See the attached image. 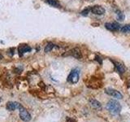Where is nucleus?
<instances>
[{
	"mask_svg": "<svg viewBox=\"0 0 130 122\" xmlns=\"http://www.w3.org/2000/svg\"><path fill=\"white\" fill-rule=\"evenodd\" d=\"M107 108L109 112L112 114L117 115L121 112V105L119 103V102L116 100H110L108 102Z\"/></svg>",
	"mask_w": 130,
	"mask_h": 122,
	"instance_id": "obj_1",
	"label": "nucleus"
},
{
	"mask_svg": "<svg viewBox=\"0 0 130 122\" xmlns=\"http://www.w3.org/2000/svg\"><path fill=\"white\" fill-rule=\"evenodd\" d=\"M79 81V72L78 69H72V72H70V74L67 77V81L72 83V84H76Z\"/></svg>",
	"mask_w": 130,
	"mask_h": 122,
	"instance_id": "obj_2",
	"label": "nucleus"
},
{
	"mask_svg": "<svg viewBox=\"0 0 130 122\" xmlns=\"http://www.w3.org/2000/svg\"><path fill=\"white\" fill-rule=\"evenodd\" d=\"M19 110H20V117L22 121H25V122H28V121H29L31 120V116L29 113V112L27 111V110L24 108L23 107H20Z\"/></svg>",
	"mask_w": 130,
	"mask_h": 122,
	"instance_id": "obj_3",
	"label": "nucleus"
},
{
	"mask_svg": "<svg viewBox=\"0 0 130 122\" xmlns=\"http://www.w3.org/2000/svg\"><path fill=\"white\" fill-rule=\"evenodd\" d=\"M105 92L107 93V94L111 95V96L114 97V98H122V94H120L119 91H117L116 90H114V89H111V88H107L106 89Z\"/></svg>",
	"mask_w": 130,
	"mask_h": 122,
	"instance_id": "obj_4",
	"label": "nucleus"
},
{
	"mask_svg": "<svg viewBox=\"0 0 130 122\" xmlns=\"http://www.w3.org/2000/svg\"><path fill=\"white\" fill-rule=\"evenodd\" d=\"M91 11H92V13L94 14V15L101 16L105 13V9L102 7H101V6L96 5V6H94V7L91 8Z\"/></svg>",
	"mask_w": 130,
	"mask_h": 122,
	"instance_id": "obj_5",
	"label": "nucleus"
},
{
	"mask_svg": "<svg viewBox=\"0 0 130 122\" xmlns=\"http://www.w3.org/2000/svg\"><path fill=\"white\" fill-rule=\"evenodd\" d=\"M105 27L110 31H117L121 30L120 25H118L117 23H106Z\"/></svg>",
	"mask_w": 130,
	"mask_h": 122,
	"instance_id": "obj_6",
	"label": "nucleus"
},
{
	"mask_svg": "<svg viewBox=\"0 0 130 122\" xmlns=\"http://www.w3.org/2000/svg\"><path fill=\"white\" fill-rule=\"evenodd\" d=\"M21 107L22 106L20 105V103H16V102H9V103H7V106H6L8 111H11V112L15 111L16 109H20Z\"/></svg>",
	"mask_w": 130,
	"mask_h": 122,
	"instance_id": "obj_7",
	"label": "nucleus"
},
{
	"mask_svg": "<svg viewBox=\"0 0 130 122\" xmlns=\"http://www.w3.org/2000/svg\"><path fill=\"white\" fill-rule=\"evenodd\" d=\"M68 55H70V56H73V57L76 58V59H77V60H80V59H81V58H82V54H81V51H80V49L77 48V47L73 48L72 51H70Z\"/></svg>",
	"mask_w": 130,
	"mask_h": 122,
	"instance_id": "obj_8",
	"label": "nucleus"
},
{
	"mask_svg": "<svg viewBox=\"0 0 130 122\" xmlns=\"http://www.w3.org/2000/svg\"><path fill=\"white\" fill-rule=\"evenodd\" d=\"M31 51V47L28 45H20L19 46V55L20 56H22L26 52Z\"/></svg>",
	"mask_w": 130,
	"mask_h": 122,
	"instance_id": "obj_9",
	"label": "nucleus"
},
{
	"mask_svg": "<svg viewBox=\"0 0 130 122\" xmlns=\"http://www.w3.org/2000/svg\"><path fill=\"white\" fill-rule=\"evenodd\" d=\"M115 63V65H116V68L117 72H119V73L122 74L124 72H125V66H124L121 63H118V62H114Z\"/></svg>",
	"mask_w": 130,
	"mask_h": 122,
	"instance_id": "obj_10",
	"label": "nucleus"
},
{
	"mask_svg": "<svg viewBox=\"0 0 130 122\" xmlns=\"http://www.w3.org/2000/svg\"><path fill=\"white\" fill-rule=\"evenodd\" d=\"M90 103L91 107H93L94 108L99 109L102 107L101 103H100L98 101H97L96 99H94V98H91V99L90 100Z\"/></svg>",
	"mask_w": 130,
	"mask_h": 122,
	"instance_id": "obj_11",
	"label": "nucleus"
},
{
	"mask_svg": "<svg viewBox=\"0 0 130 122\" xmlns=\"http://www.w3.org/2000/svg\"><path fill=\"white\" fill-rule=\"evenodd\" d=\"M46 2L48 3L49 5L52 6V7H60V3L58 0H46Z\"/></svg>",
	"mask_w": 130,
	"mask_h": 122,
	"instance_id": "obj_12",
	"label": "nucleus"
},
{
	"mask_svg": "<svg viewBox=\"0 0 130 122\" xmlns=\"http://www.w3.org/2000/svg\"><path fill=\"white\" fill-rule=\"evenodd\" d=\"M54 46H55V45L53 44V43H51V42H49L48 44H47L46 46V47H45V52H50L51 51H52V49L54 48Z\"/></svg>",
	"mask_w": 130,
	"mask_h": 122,
	"instance_id": "obj_13",
	"label": "nucleus"
},
{
	"mask_svg": "<svg viewBox=\"0 0 130 122\" xmlns=\"http://www.w3.org/2000/svg\"><path fill=\"white\" fill-rule=\"evenodd\" d=\"M120 31L122 32V33H130V25H126L125 26H123L122 28H121Z\"/></svg>",
	"mask_w": 130,
	"mask_h": 122,
	"instance_id": "obj_14",
	"label": "nucleus"
},
{
	"mask_svg": "<svg viewBox=\"0 0 130 122\" xmlns=\"http://www.w3.org/2000/svg\"><path fill=\"white\" fill-rule=\"evenodd\" d=\"M117 18L119 20H123L125 19V15L121 12V11H118L117 12Z\"/></svg>",
	"mask_w": 130,
	"mask_h": 122,
	"instance_id": "obj_15",
	"label": "nucleus"
},
{
	"mask_svg": "<svg viewBox=\"0 0 130 122\" xmlns=\"http://www.w3.org/2000/svg\"><path fill=\"white\" fill-rule=\"evenodd\" d=\"M89 11H90V9H89V8H87V9H85L84 11H82L81 14L82 16H86L88 14H89Z\"/></svg>",
	"mask_w": 130,
	"mask_h": 122,
	"instance_id": "obj_16",
	"label": "nucleus"
},
{
	"mask_svg": "<svg viewBox=\"0 0 130 122\" xmlns=\"http://www.w3.org/2000/svg\"><path fill=\"white\" fill-rule=\"evenodd\" d=\"M96 60L98 61V62H100V63H102V59H101V57L96 56Z\"/></svg>",
	"mask_w": 130,
	"mask_h": 122,
	"instance_id": "obj_17",
	"label": "nucleus"
},
{
	"mask_svg": "<svg viewBox=\"0 0 130 122\" xmlns=\"http://www.w3.org/2000/svg\"><path fill=\"white\" fill-rule=\"evenodd\" d=\"M1 102H2V98H0V103H1Z\"/></svg>",
	"mask_w": 130,
	"mask_h": 122,
	"instance_id": "obj_18",
	"label": "nucleus"
}]
</instances>
